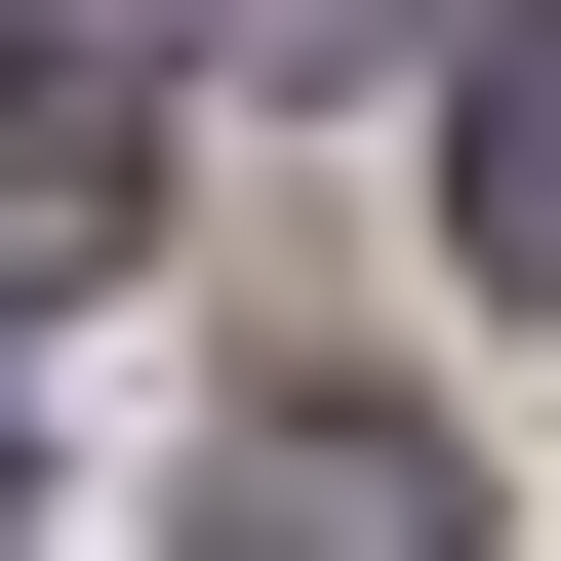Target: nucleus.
Returning <instances> with one entry per match:
<instances>
[{
  "label": "nucleus",
  "mask_w": 561,
  "mask_h": 561,
  "mask_svg": "<svg viewBox=\"0 0 561 561\" xmlns=\"http://www.w3.org/2000/svg\"><path fill=\"white\" fill-rule=\"evenodd\" d=\"M121 241H161V81H121V41H0V321L121 280Z\"/></svg>",
  "instance_id": "obj_1"
},
{
  "label": "nucleus",
  "mask_w": 561,
  "mask_h": 561,
  "mask_svg": "<svg viewBox=\"0 0 561 561\" xmlns=\"http://www.w3.org/2000/svg\"><path fill=\"white\" fill-rule=\"evenodd\" d=\"M442 241L561 321V0H481V41H442Z\"/></svg>",
  "instance_id": "obj_2"
},
{
  "label": "nucleus",
  "mask_w": 561,
  "mask_h": 561,
  "mask_svg": "<svg viewBox=\"0 0 561 561\" xmlns=\"http://www.w3.org/2000/svg\"><path fill=\"white\" fill-rule=\"evenodd\" d=\"M241 561H442V442H401V401H280L241 442Z\"/></svg>",
  "instance_id": "obj_3"
},
{
  "label": "nucleus",
  "mask_w": 561,
  "mask_h": 561,
  "mask_svg": "<svg viewBox=\"0 0 561 561\" xmlns=\"http://www.w3.org/2000/svg\"><path fill=\"white\" fill-rule=\"evenodd\" d=\"M0 522H41V442H0Z\"/></svg>",
  "instance_id": "obj_4"
}]
</instances>
